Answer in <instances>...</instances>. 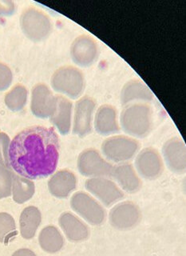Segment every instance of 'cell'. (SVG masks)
Returning <instances> with one entry per match:
<instances>
[{"mask_svg":"<svg viewBox=\"0 0 186 256\" xmlns=\"http://www.w3.org/2000/svg\"><path fill=\"white\" fill-rule=\"evenodd\" d=\"M72 108V102L68 98L62 96H55V108L50 120L62 134H67L70 132Z\"/></svg>","mask_w":186,"mask_h":256,"instance_id":"2e32d148","label":"cell"},{"mask_svg":"<svg viewBox=\"0 0 186 256\" xmlns=\"http://www.w3.org/2000/svg\"><path fill=\"white\" fill-rule=\"evenodd\" d=\"M167 166L174 173L183 174L186 172V145L182 138H172L166 141L162 148Z\"/></svg>","mask_w":186,"mask_h":256,"instance_id":"5bb4252c","label":"cell"},{"mask_svg":"<svg viewBox=\"0 0 186 256\" xmlns=\"http://www.w3.org/2000/svg\"><path fill=\"white\" fill-rule=\"evenodd\" d=\"M96 102L90 96H82L77 101L74 108L73 133L85 137L92 132V120Z\"/></svg>","mask_w":186,"mask_h":256,"instance_id":"30bf717a","label":"cell"},{"mask_svg":"<svg viewBox=\"0 0 186 256\" xmlns=\"http://www.w3.org/2000/svg\"><path fill=\"white\" fill-rule=\"evenodd\" d=\"M135 166L142 177L146 180L158 178L164 170V164L159 152L152 148L141 150L135 160Z\"/></svg>","mask_w":186,"mask_h":256,"instance_id":"7c38bea8","label":"cell"},{"mask_svg":"<svg viewBox=\"0 0 186 256\" xmlns=\"http://www.w3.org/2000/svg\"><path fill=\"white\" fill-rule=\"evenodd\" d=\"M10 138L5 133H0V165L10 169L9 162V146Z\"/></svg>","mask_w":186,"mask_h":256,"instance_id":"4316f807","label":"cell"},{"mask_svg":"<svg viewBox=\"0 0 186 256\" xmlns=\"http://www.w3.org/2000/svg\"><path fill=\"white\" fill-rule=\"evenodd\" d=\"M12 72L8 66L0 62V90H6L12 82Z\"/></svg>","mask_w":186,"mask_h":256,"instance_id":"83f0119b","label":"cell"},{"mask_svg":"<svg viewBox=\"0 0 186 256\" xmlns=\"http://www.w3.org/2000/svg\"><path fill=\"white\" fill-rule=\"evenodd\" d=\"M76 186V176L69 170H58L48 182L49 190L57 198H66Z\"/></svg>","mask_w":186,"mask_h":256,"instance_id":"ac0fdd59","label":"cell"},{"mask_svg":"<svg viewBox=\"0 0 186 256\" xmlns=\"http://www.w3.org/2000/svg\"><path fill=\"white\" fill-rule=\"evenodd\" d=\"M17 234L16 225L10 214L0 213V242L7 244Z\"/></svg>","mask_w":186,"mask_h":256,"instance_id":"d4e9b609","label":"cell"},{"mask_svg":"<svg viewBox=\"0 0 186 256\" xmlns=\"http://www.w3.org/2000/svg\"><path fill=\"white\" fill-rule=\"evenodd\" d=\"M85 186L86 190L108 208L125 197L124 193L117 184L105 177L89 178L85 182Z\"/></svg>","mask_w":186,"mask_h":256,"instance_id":"ba28073f","label":"cell"},{"mask_svg":"<svg viewBox=\"0 0 186 256\" xmlns=\"http://www.w3.org/2000/svg\"><path fill=\"white\" fill-rule=\"evenodd\" d=\"M11 193L13 200L17 204H23L32 197L34 193V185L28 178L13 173Z\"/></svg>","mask_w":186,"mask_h":256,"instance_id":"603a6c76","label":"cell"},{"mask_svg":"<svg viewBox=\"0 0 186 256\" xmlns=\"http://www.w3.org/2000/svg\"><path fill=\"white\" fill-rule=\"evenodd\" d=\"M22 32L33 41H41L50 34L52 24L47 14L35 8H26L20 17Z\"/></svg>","mask_w":186,"mask_h":256,"instance_id":"277c9868","label":"cell"},{"mask_svg":"<svg viewBox=\"0 0 186 256\" xmlns=\"http://www.w3.org/2000/svg\"><path fill=\"white\" fill-rule=\"evenodd\" d=\"M78 170L86 177H111L112 164L102 158L95 149L89 148L79 154L78 158Z\"/></svg>","mask_w":186,"mask_h":256,"instance_id":"8992f818","label":"cell"},{"mask_svg":"<svg viewBox=\"0 0 186 256\" xmlns=\"http://www.w3.org/2000/svg\"><path fill=\"white\" fill-rule=\"evenodd\" d=\"M70 206L74 212L92 225H100L106 218V212L96 200L85 192H77L71 197Z\"/></svg>","mask_w":186,"mask_h":256,"instance_id":"52a82bcc","label":"cell"},{"mask_svg":"<svg viewBox=\"0 0 186 256\" xmlns=\"http://www.w3.org/2000/svg\"><path fill=\"white\" fill-rule=\"evenodd\" d=\"M16 10L15 4L9 0H0V20L12 16Z\"/></svg>","mask_w":186,"mask_h":256,"instance_id":"f1b7e54d","label":"cell"},{"mask_svg":"<svg viewBox=\"0 0 186 256\" xmlns=\"http://www.w3.org/2000/svg\"><path fill=\"white\" fill-rule=\"evenodd\" d=\"M51 85L56 92L66 94L70 98H76L84 89V76L75 66H62L53 74Z\"/></svg>","mask_w":186,"mask_h":256,"instance_id":"3957f363","label":"cell"},{"mask_svg":"<svg viewBox=\"0 0 186 256\" xmlns=\"http://www.w3.org/2000/svg\"><path fill=\"white\" fill-rule=\"evenodd\" d=\"M120 122L127 134L138 138L146 137L152 128L151 108L146 102L128 104L121 113Z\"/></svg>","mask_w":186,"mask_h":256,"instance_id":"7a4b0ae2","label":"cell"},{"mask_svg":"<svg viewBox=\"0 0 186 256\" xmlns=\"http://www.w3.org/2000/svg\"><path fill=\"white\" fill-rule=\"evenodd\" d=\"M41 220L42 216L38 208L32 206L25 208L19 218L20 233L22 238L26 240L32 238L40 225Z\"/></svg>","mask_w":186,"mask_h":256,"instance_id":"44dd1931","label":"cell"},{"mask_svg":"<svg viewBox=\"0 0 186 256\" xmlns=\"http://www.w3.org/2000/svg\"><path fill=\"white\" fill-rule=\"evenodd\" d=\"M11 256H36L34 252L27 248H22L16 250Z\"/></svg>","mask_w":186,"mask_h":256,"instance_id":"f546056e","label":"cell"},{"mask_svg":"<svg viewBox=\"0 0 186 256\" xmlns=\"http://www.w3.org/2000/svg\"><path fill=\"white\" fill-rule=\"evenodd\" d=\"M27 94L28 92L24 86L20 84L14 86L5 96L6 106L13 112L22 110L27 101Z\"/></svg>","mask_w":186,"mask_h":256,"instance_id":"cb8c5ba5","label":"cell"},{"mask_svg":"<svg viewBox=\"0 0 186 256\" xmlns=\"http://www.w3.org/2000/svg\"><path fill=\"white\" fill-rule=\"evenodd\" d=\"M94 128L98 134L109 136L119 132L118 113L111 105L104 104L98 108L94 118Z\"/></svg>","mask_w":186,"mask_h":256,"instance_id":"9a60e30c","label":"cell"},{"mask_svg":"<svg viewBox=\"0 0 186 256\" xmlns=\"http://www.w3.org/2000/svg\"><path fill=\"white\" fill-rule=\"evenodd\" d=\"M12 176L10 169L0 165V198H6L11 194Z\"/></svg>","mask_w":186,"mask_h":256,"instance_id":"484cf974","label":"cell"},{"mask_svg":"<svg viewBox=\"0 0 186 256\" xmlns=\"http://www.w3.org/2000/svg\"><path fill=\"white\" fill-rule=\"evenodd\" d=\"M154 94L144 82L139 80H132L126 82L121 92V102L123 106L133 102H149Z\"/></svg>","mask_w":186,"mask_h":256,"instance_id":"d6986e66","label":"cell"},{"mask_svg":"<svg viewBox=\"0 0 186 256\" xmlns=\"http://www.w3.org/2000/svg\"><path fill=\"white\" fill-rule=\"evenodd\" d=\"M38 242L42 250L54 254L59 252L64 245V240L58 228L47 226L41 230L38 236Z\"/></svg>","mask_w":186,"mask_h":256,"instance_id":"7402d4cb","label":"cell"},{"mask_svg":"<svg viewBox=\"0 0 186 256\" xmlns=\"http://www.w3.org/2000/svg\"><path fill=\"white\" fill-rule=\"evenodd\" d=\"M99 49L96 41L88 34H82L73 41L70 46V56L79 66H88L98 58Z\"/></svg>","mask_w":186,"mask_h":256,"instance_id":"8fae6325","label":"cell"},{"mask_svg":"<svg viewBox=\"0 0 186 256\" xmlns=\"http://www.w3.org/2000/svg\"><path fill=\"white\" fill-rule=\"evenodd\" d=\"M60 142L53 128L34 126L15 136L9 146V162L28 180L48 177L56 170Z\"/></svg>","mask_w":186,"mask_h":256,"instance_id":"6da1fadb","label":"cell"},{"mask_svg":"<svg viewBox=\"0 0 186 256\" xmlns=\"http://www.w3.org/2000/svg\"><path fill=\"white\" fill-rule=\"evenodd\" d=\"M110 224L118 230H130L141 220V210L136 204L130 201L120 202L110 210Z\"/></svg>","mask_w":186,"mask_h":256,"instance_id":"9c48e42d","label":"cell"},{"mask_svg":"<svg viewBox=\"0 0 186 256\" xmlns=\"http://www.w3.org/2000/svg\"><path fill=\"white\" fill-rule=\"evenodd\" d=\"M140 148V144L129 136H116L106 138L102 142V153L106 158L114 162H123L131 160Z\"/></svg>","mask_w":186,"mask_h":256,"instance_id":"5b68a950","label":"cell"},{"mask_svg":"<svg viewBox=\"0 0 186 256\" xmlns=\"http://www.w3.org/2000/svg\"><path fill=\"white\" fill-rule=\"evenodd\" d=\"M31 112L38 118H50L55 108V96L48 86L43 84H37L32 90Z\"/></svg>","mask_w":186,"mask_h":256,"instance_id":"4fadbf2b","label":"cell"},{"mask_svg":"<svg viewBox=\"0 0 186 256\" xmlns=\"http://www.w3.org/2000/svg\"><path fill=\"white\" fill-rule=\"evenodd\" d=\"M59 225L71 242H81L88 238V226L70 212L62 214L59 218Z\"/></svg>","mask_w":186,"mask_h":256,"instance_id":"ffe728a7","label":"cell"},{"mask_svg":"<svg viewBox=\"0 0 186 256\" xmlns=\"http://www.w3.org/2000/svg\"><path fill=\"white\" fill-rule=\"evenodd\" d=\"M111 177L116 180L123 190L135 193L142 188V181L138 177L132 164L123 162L114 166Z\"/></svg>","mask_w":186,"mask_h":256,"instance_id":"e0dca14e","label":"cell"}]
</instances>
